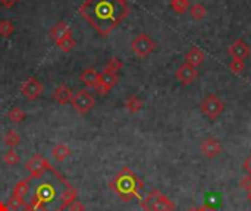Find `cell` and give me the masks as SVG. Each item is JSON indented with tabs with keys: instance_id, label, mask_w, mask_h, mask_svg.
Instances as JSON below:
<instances>
[{
	"instance_id": "6da1fadb",
	"label": "cell",
	"mask_w": 251,
	"mask_h": 211,
	"mask_svg": "<svg viewBox=\"0 0 251 211\" xmlns=\"http://www.w3.org/2000/svg\"><path fill=\"white\" fill-rule=\"evenodd\" d=\"M78 12L101 37H107L129 15V6L126 0H85Z\"/></svg>"
},
{
	"instance_id": "7a4b0ae2",
	"label": "cell",
	"mask_w": 251,
	"mask_h": 211,
	"mask_svg": "<svg viewBox=\"0 0 251 211\" xmlns=\"http://www.w3.org/2000/svg\"><path fill=\"white\" fill-rule=\"evenodd\" d=\"M110 189L125 203L140 198V192L144 187L143 181L129 167L121 169L110 182Z\"/></svg>"
},
{
	"instance_id": "3957f363",
	"label": "cell",
	"mask_w": 251,
	"mask_h": 211,
	"mask_svg": "<svg viewBox=\"0 0 251 211\" xmlns=\"http://www.w3.org/2000/svg\"><path fill=\"white\" fill-rule=\"evenodd\" d=\"M141 209L144 211H175L176 204L166 197L159 189H153L147 194L144 200H141Z\"/></svg>"
},
{
	"instance_id": "277c9868",
	"label": "cell",
	"mask_w": 251,
	"mask_h": 211,
	"mask_svg": "<svg viewBox=\"0 0 251 211\" xmlns=\"http://www.w3.org/2000/svg\"><path fill=\"white\" fill-rule=\"evenodd\" d=\"M200 110L201 113L210 119V120H216L218 117H221V115L225 110V103L216 95V94H209L206 95L201 103H200Z\"/></svg>"
},
{
	"instance_id": "5b68a950",
	"label": "cell",
	"mask_w": 251,
	"mask_h": 211,
	"mask_svg": "<svg viewBox=\"0 0 251 211\" xmlns=\"http://www.w3.org/2000/svg\"><path fill=\"white\" fill-rule=\"evenodd\" d=\"M156 43L147 35V34H140L137 35L132 43H131V50L134 51L135 56L144 59L147 56H150L154 50H156Z\"/></svg>"
},
{
	"instance_id": "8992f818",
	"label": "cell",
	"mask_w": 251,
	"mask_h": 211,
	"mask_svg": "<svg viewBox=\"0 0 251 211\" xmlns=\"http://www.w3.org/2000/svg\"><path fill=\"white\" fill-rule=\"evenodd\" d=\"M71 104L72 107L81 113V115H85L88 113L94 106H96V98L91 93H88L87 90H79L76 94L72 95V100H71Z\"/></svg>"
},
{
	"instance_id": "52a82bcc",
	"label": "cell",
	"mask_w": 251,
	"mask_h": 211,
	"mask_svg": "<svg viewBox=\"0 0 251 211\" xmlns=\"http://www.w3.org/2000/svg\"><path fill=\"white\" fill-rule=\"evenodd\" d=\"M25 169L29 172V176L32 178H40L43 176L44 173H47L50 169H51V164L50 162L43 157L41 154H35L32 156L26 163H25Z\"/></svg>"
},
{
	"instance_id": "ba28073f",
	"label": "cell",
	"mask_w": 251,
	"mask_h": 211,
	"mask_svg": "<svg viewBox=\"0 0 251 211\" xmlns=\"http://www.w3.org/2000/svg\"><path fill=\"white\" fill-rule=\"evenodd\" d=\"M43 90H44L43 88V84L37 78H34V76H29L21 85V94L24 97H26L28 100H31V101L37 100L43 94Z\"/></svg>"
},
{
	"instance_id": "9c48e42d",
	"label": "cell",
	"mask_w": 251,
	"mask_h": 211,
	"mask_svg": "<svg viewBox=\"0 0 251 211\" xmlns=\"http://www.w3.org/2000/svg\"><path fill=\"white\" fill-rule=\"evenodd\" d=\"M175 78H176V81H178L181 85L188 87V85H191V84L199 78V70H197V68H194V66H191V65H188V63H184V65H181V66L176 69Z\"/></svg>"
},
{
	"instance_id": "30bf717a",
	"label": "cell",
	"mask_w": 251,
	"mask_h": 211,
	"mask_svg": "<svg viewBox=\"0 0 251 211\" xmlns=\"http://www.w3.org/2000/svg\"><path fill=\"white\" fill-rule=\"evenodd\" d=\"M200 151L203 154V157L206 159H215L222 153V144L218 138L215 137H207L203 140L201 145H200Z\"/></svg>"
},
{
	"instance_id": "8fae6325",
	"label": "cell",
	"mask_w": 251,
	"mask_h": 211,
	"mask_svg": "<svg viewBox=\"0 0 251 211\" xmlns=\"http://www.w3.org/2000/svg\"><path fill=\"white\" fill-rule=\"evenodd\" d=\"M228 53L232 56V59H240V60H246L249 56H250L251 53V48L250 46L244 41V40H241V38H238V40H235L231 46H229V48H228Z\"/></svg>"
},
{
	"instance_id": "7c38bea8",
	"label": "cell",
	"mask_w": 251,
	"mask_h": 211,
	"mask_svg": "<svg viewBox=\"0 0 251 211\" xmlns=\"http://www.w3.org/2000/svg\"><path fill=\"white\" fill-rule=\"evenodd\" d=\"M49 35H50V38H51L54 43H59V41H62V40H65V38H68V37H72V29H71V26H69L66 22L60 21V22H57L54 26L50 28Z\"/></svg>"
},
{
	"instance_id": "4fadbf2b",
	"label": "cell",
	"mask_w": 251,
	"mask_h": 211,
	"mask_svg": "<svg viewBox=\"0 0 251 211\" xmlns=\"http://www.w3.org/2000/svg\"><path fill=\"white\" fill-rule=\"evenodd\" d=\"M204 60H206V54H204V51H203L201 48H199V47H191V48L187 51V54H185V63H188V65H191V66H194V68L203 65Z\"/></svg>"
},
{
	"instance_id": "5bb4252c",
	"label": "cell",
	"mask_w": 251,
	"mask_h": 211,
	"mask_svg": "<svg viewBox=\"0 0 251 211\" xmlns=\"http://www.w3.org/2000/svg\"><path fill=\"white\" fill-rule=\"evenodd\" d=\"M79 79H81V82H82L85 87H88V88H96V85H97L99 81H100V73H99L96 69H93V68H87V69L79 75Z\"/></svg>"
},
{
	"instance_id": "9a60e30c",
	"label": "cell",
	"mask_w": 251,
	"mask_h": 211,
	"mask_svg": "<svg viewBox=\"0 0 251 211\" xmlns=\"http://www.w3.org/2000/svg\"><path fill=\"white\" fill-rule=\"evenodd\" d=\"M53 100L56 101V103H59V104H68V103H71V100H72V91H71V88H68L66 85H59V87H56L54 88V91H53Z\"/></svg>"
},
{
	"instance_id": "2e32d148",
	"label": "cell",
	"mask_w": 251,
	"mask_h": 211,
	"mask_svg": "<svg viewBox=\"0 0 251 211\" xmlns=\"http://www.w3.org/2000/svg\"><path fill=\"white\" fill-rule=\"evenodd\" d=\"M71 154H72L71 148H69L68 145H65V144H57V145H54L53 150H51L53 159H54L56 162H59V163L65 162Z\"/></svg>"
},
{
	"instance_id": "e0dca14e",
	"label": "cell",
	"mask_w": 251,
	"mask_h": 211,
	"mask_svg": "<svg viewBox=\"0 0 251 211\" xmlns=\"http://www.w3.org/2000/svg\"><path fill=\"white\" fill-rule=\"evenodd\" d=\"M118 81H119V75L118 73L110 72V70H106V69L103 72H100V82L103 85H106L109 90H112L118 84Z\"/></svg>"
},
{
	"instance_id": "ac0fdd59",
	"label": "cell",
	"mask_w": 251,
	"mask_h": 211,
	"mask_svg": "<svg viewBox=\"0 0 251 211\" xmlns=\"http://www.w3.org/2000/svg\"><path fill=\"white\" fill-rule=\"evenodd\" d=\"M144 103L140 97L137 95H129L126 100H125V109L129 112V113H138L141 109H143Z\"/></svg>"
},
{
	"instance_id": "d6986e66",
	"label": "cell",
	"mask_w": 251,
	"mask_h": 211,
	"mask_svg": "<svg viewBox=\"0 0 251 211\" xmlns=\"http://www.w3.org/2000/svg\"><path fill=\"white\" fill-rule=\"evenodd\" d=\"M12 194L16 195V197H19V198H22V200H25V198L28 197V194H29V179L26 178V179L18 182V184L15 185Z\"/></svg>"
},
{
	"instance_id": "ffe728a7",
	"label": "cell",
	"mask_w": 251,
	"mask_h": 211,
	"mask_svg": "<svg viewBox=\"0 0 251 211\" xmlns=\"http://www.w3.org/2000/svg\"><path fill=\"white\" fill-rule=\"evenodd\" d=\"M190 15L194 21H203L207 15V10H206L204 4L194 3L193 6H190Z\"/></svg>"
},
{
	"instance_id": "44dd1931",
	"label": "cell",
	"mask_w": 251,
	"mask_h": 211,
	"mask_svg": "<svg viewBox=\"0 0 251 211\" xmlns=\"http://www.w3.org/2000/svg\"><path fill=\"white\" fill-rule=\"evenodd\" d=\"M3 142H4V145H7L9 148H15V147H18V145L21 144V137H19V134H18L16 131L10 129V131H7L6 135L3 137Z\"/></svg>"
},
{
	"instance_id": "7402d4cb",
	"label": "cell",
	"mask_w": 251,
	"mask_h": 211,
	"mask_svg": "<svg viewBox=\"0 0 251 211\" xmlns=\"http://www.w3.org/2000/svg\"><path fill=\"white\" fill-rule=\"evenodd\" d=\"M25 112L22 110V109H19V107H13V109H10L9 112H7V117H9V120L12 122V123H21V122H24V119H25Z\"/></svg>"
},
{
	"instance_id": "603a6c76",
	"label": "cell",
	"mask_w": 251,
	"mask_h": 211,
	"mask_svg": "<svg viewBox=\"0 0 251 211\" xmlns=\"http://www.w3.org/2000/svg\"><path fill=\"white\" fill-rule=\"evenodd\" d=\"M190 0H171V7L179 15L190 10Z\"/></svg>"
},
{
	"instance_id": "cb8c5ba5",
	"label": "cell",
	"mask_w": 251,
	"mask_h": 211,
	"mask_svg": "<svg viewBox=\"0 0 251 211\" xmlns=\"http://www.w3.org/2000/svg\"><path fill=\"white\" fill-rule=\"evenodd\" d=\"M19 160H21V157H19V154L13 150V148H10L7 153H4V156H3V162H4V164H7V166H16L18 163H19Z\"/></svg>"
},
{
	"instance_id": "d4e9b609",
	"label": "cell",
	"mask_w": 251,
	"mask_h": 211,
	"mask_svg": "<svg viewBox=\"0 0 251 211\" xmlns=\"http://www.w3.org/2000/svg\"><path fill=\"white\" fill-rule=\"evenodd\" d=\"M124 68V62L118 57H112L109 59V62L106 63L104 69L106 70H110V72H115V73H119V70Z\"/></svg>"
},
{
	"instance_id": "484cf974",
	"label": "cell",
	"mask_w": 251,
	"mask_h": 211,
	"mask_svg": "<svg viewBox=\"0 0 251 211\" xmlns=\"http://www.w3.org/2000/svg\"><path fill=\"white\" fill-rule=\"evenodd\" d=\"M56 46L59 47V50H60V51H63V53H68V51H71V50H72V48L76 46V41H75L72 37H68V38L62 40V41L56 43Z\"/></svg>"
},
{
	"instance_id": "4316f807",
	"label": "cell",
	"mask_w": 251,
	"mask_h": 211,
	"mask_svg": "<svg viewBox=\"0 0 251 211\" xmlns=\"http://www.w3.org/2000/svg\"><path fill=\"white\" fill-rule=\"evenodd\" d=\"M13 31H15V26H13L12 21H9V19L0 21V35L1 37H9V35H12Z\"/></svg>"
},
{
	"instance_id": "83f0119b",
	"label": "cell",
	"mask_w": 251,
	"mask_h": 211,
	"mask_svg": "<svg viewBox=\"0 0 251 211\" xmlns=\"http://www.w3.org/2000/svg\"><path fill=\"white\" fill-rule=\"evenodd\" d=\"M6 206H7V209L10 211H16L25 206V200H22V198H19V197H16V195L12 194Z\"/></svg>"
},
{
	"instance_id": "f1b7e54d",
	"label": "cell",
	"mask_w": 251,
	"mask_h": 211,
	"mask_svg": "<svg viewBox=\"0 0 251 211\" xmlns=\"http://www.w3.org/2000/svg\"><path fill=\"white\" fill-rule=\"evenodd\" d=\"M229 69L234 75H241L246 70V62L240 59H232V62L229 63Z\"/></svg>"
},
{
	"instance_id": "f546056e",
	"label": "cell",
	"mask_w": 251,
	"mask_h": 211,
	"mask_svg": "<svg viewBox=\"0 0 251 211\" xmlns=\"http://www.w3.org/2000/svg\"><path fill=\"white\" fill-rule=\"evenodd\" d=\"M68 211H85V206L78 201V200H74L69 206H68Z\"/></svg>"
},
{
	"instance_id": "4dcf8cb0",
	"label": "cell",
	"mask_w": 251,
	"mask_h": 211,
	"mask_svg": "<svg viewBox=\"0 0 251 211\" xmlns=\"http://www.w3.org/2000/svg\"><path fill=\"white\" fill-rule=\"evenodd\" d=\"M241 188H244L246 191H249V189H251V176H246L243 181H241Z\"/></svg>"
},
{
	"instance_id": "1f68e13d",
	"label": "cell",
	"mask_w": 251,
	"mask_h": 211,
	"mask_svg": "<svg viewBox=\"0 0 251 211\" xmlns=\"http://www.w3.org/2000/svg\"><path fill=\"white\" fill-rule=\"evenodd\" d=\"M243 167H244V170L249 173V176H251V154L244 160V164H243Z\"/></svg>"
},
{
	"instance_id": "d6a6232c",
	"label": "cell",
	"mask_w": 251,
	"mask_h": 211,
	"mask_svg": "<svg viewBox=\"0 0 251 211\" xmlns=\"http://www.w3.org/2000/svg\"><path fill=\"white\" fill-rule=\"evenodd\" d=\"M16 3H18V0H0V4H1L3 7H6V9L15 6Z\"/></svg>"
},
{
	"instance_id": "836d02e7",
	"label": "cell",
	"mask_w": 251,
	"mask_h": 211,
	"mask_svg": "<svg viewBox=\"0 0 251 211\" xmlns=\"http://www.w3.org/2000/svg\"><path fill=\"white\" fill-rule=\"evenodd\" d=\"M187 211H215L212 207H209V206H201V207H191V209H188Z\"/></svg>"
},
{
	"instance_id": "e575fe53",
	"label": "cell",
	"mask_w": 251,
	"mask_h": 211,
	"mask_svg": "<svg viewBox=\"0 0 251 211\" xmlns=\"http://www.w3.org/2000/svg\"><path fill=\"white\" fill-rule=\"evenodd\" d=\"M0 211H9L7 206L4 203H1V201H0Z\"/></svg>"
},
{
	"instance_id": "d590c367",
	"label": "cell",
	"mask_w": 251,
	"mask_h": 211,
	"mask_svg": "<svg viewBox=\"0 0 251 211\" xmlns=\"http://www.w3.org/2000/svg\"><path fill=\"white\" fill-rule=\"evenodd\" d=\"M247 198H249V201H250V204H251V189L247 191Z\"/></svg>"
},
{
	"instance_id": "8d00e7d4",
	"label": "cell",
	"mask_w": 251,
	"mask_h": 211,
	"mask_svg": "<svg viewBox=\"0 0 251 211\" xmlns=\"http://www.w3.org/2000/svg\"><path fill=\"white\" fill-rule=\"evenodd\" d=\"M9 211H10V210H9Z\"/></svg>"
}]
</instances>
